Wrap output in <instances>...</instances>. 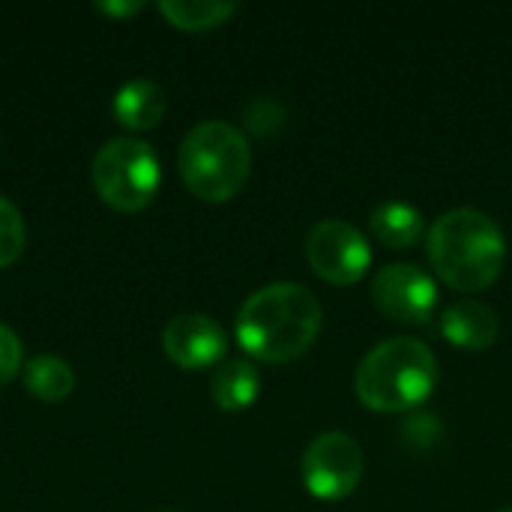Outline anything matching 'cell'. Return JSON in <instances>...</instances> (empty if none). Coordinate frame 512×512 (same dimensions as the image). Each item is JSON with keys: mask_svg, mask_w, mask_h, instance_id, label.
<instances>
[{"mask_svg": "<svg viewBox=\"0 0 512 512\" xmlns=\"http://www.w3.org/2000/svg\"><path fill=\"white\" fill-rule=\"evenodd\" d=\"M324 324L321 300L300 282H270L246 297L237 312V342L261 363H291L303 357Z\"/></svg>", "mask_w": 512, "mask_h": 512, "instance_id": "1", "label": "cell"}, {"mask_svg": "<svg viewBox=\"0 0 512 512\" xmlns=\"http://www.w3.org/2000/svg\"><path fill=\"white\" fill-rule=\"evenodd\" d=\"M426 255L441 282L465 294H480L504 273L507 240L489 213L453 207L426 231Z\"/></svg>", "mask_w": 512, "mask_h": 512, "instance_id": "2", "label": "cell"}, {"mask_svg": "<svg viewBox=\"0 0 512 512\" xmlns=\"http://www.w3.org/2000/svg\"><path fill=\"white\" fill-rule=\"evenodd\" d=\"M438 387L435 351L414 336H393L369 348L357 366V399L378 414L420 408Z\"/></svg>", "mask_w": 512, "mask_h": 512, "instance_id": "3", "label": "cell"}, {"mask_svg": "<svg viewBox=\"0 0 512 512\" xmlns=\"http://www.w3.org/2000/svg\"><path fill=\"white\" fill-rule=\"evenodd\" d=\"M180 177L204 201H231L249 180L252 147L249 138L225 120L195 123L180 144Z\"/></svg>", "mask_w": 512, "mask_h": 512, "instance_id": "4", "label": "cell"}, {"mask_svg": "<svg viewBox=\"0 0 512 512\" xmlns=\"http://www.w3.org/2000/svg\"><path fill=\"white\" fill-rule=\"evenodd\" d=\"M93 186L105 204L123 213L147 207L159 189L162 171L156 150L141 138H108L93 156Z\"/></svg>", "mask_w": 512, "mask_h": 512, "instance_id": "5", "label": "cell"}, {"mask_svg": "<svg viewBox=\"0 0 512 512\" xmlns=\"http://www.w3.org/2000/svg\"><path fill=\"white\" fill-rule=\"evenodd\" d=\"M366 474V456L357 438L348 432H321L312 438L300 459V477L312 498L318 501H342L357 492Z\"/></svg>", "mask_w": 512, "mask_h": 512, "instance_id": "6", "label": "cell"}, {"mask_svg": "<svg viewBox=\"0 0 512 512\" xmlns=\"http://www.w3.org/2000/svg\"><path fill=\"white\" fill-rule=\"evenodd\" d=\"M306 261L330 285H354L369 273L372 246L366 234L345 219H321L306 234Z\"/></svg>", "mask_w": 512, "mask_h": 512, "instance_id": "7", "label": "cell"}, {"mask_svg": "<svg viewBox=\"0 0 512 512\" xmlns=\"http://www.w3.org/2000/svg\"><path fill=\"white\" fill-rule=\"evenodd\" d=\"M369 297L375 309L396 324H429L438 312V282L408 261L381 267L369 285Z\"/></svg>", "mask_w": 512, "mask_h": 512, "instance_id": "8", "label": "cell"}, {"mask_svg": "<svg viewBox=\"0 0 512 512\" xmlns=\"http://www.w3.org/2000/svg\"><path fill=\"white\" fill-rule=\"evenodd\" d=\"M162 348L180 369H207L228 351V336L219 321L204 312H180L162 330Z\"/></svg>", "mask_w": 512, "mask_h": 512, "instance_id": "9", "label": "cell"}, {"mask_svg": "<svg viewBox=\"0 0 512 512\" xmlns=\"http://www.w3.org/2000/svg\"><path fill=\"white\" fill-rule=\"evenodd\" d=\"M441 336L465 351H486L501 336V318L492 306L480 300H462L441 312Z\"/></svg>", "mask_w": 512, "mask_h": 512, "instance_id": "10", "label": "cell"}, {"mask_svg": "<svg viewBox=\"0 0 512 512\" xmlns=\"http://www.w3.org/2000/svg\"><path fill=\"white\" fill-rule=\"evenodd\" d=\"M111 108H114V117L129 129H153L165 117L168 99H165V90L156 81L132 78L114 93Z\"/></svg>", "mask_w": 512, "mask_h": 512, "instance_id": "11", "label": "cell"}, {"mask_svg": "<svg viewBox=\"0 0 512 512\" xmlns=\"http://www.w3.org/2000/svg\"><path fill=\"white\" fill-rule=\"evenodd\" d=\"M369 228L375 240L393 249H411L426 237L423 213L408 201H381L369 216Z\"/></svg>", "mask_w": 512, "mask_h": 512, "instance_id": "12", "label": "cell"}, {"mask_svg": "<svg viewBox=\"0 0 512 512\" xmlns=\"http://www.w3.org/2000/svg\"><path fill=\"white\" fill-rule=\"evenodd\" d=\"M261 390V378L252 360H228L216 369L213 384H210V396L216 402V408L222 411H246L252 408V402L258 399Z\"/></svg>", "mask_w": 512, "mask_h": 512, "instance_id": "13", "label": "cell"}, {"mask_svg": "<svg viewBox=\"0 0 512 512\" xmlns=\"http://www.w3.org/2000/svg\"><path fill=\"white\" fill-rule=\"evenodd\" d=\"M24 387L42 402H60L72 393L75 372L57 354H36L24 363Z\"/></svg>", "mask_w": 512, "mask_h": 512, "instance_id": "14", "label": "cell"}, {"mask_svg": "<svg viewBox=\"0 0 512 512\" xmlns=\"http://www.w3.org/2000/svg\"><path fill=\"white\" fill-rule=\"evenodd\" d=\"M159 12L177 27V30H213L225 24L234 12V0H162Z\"/></svg>", "mask_w": 512, "mask_h": 512, "instance_id": "15", "label": "cell"}, {"mask_svg": "<svg viewBox=\"0 0 512 512\" xmlns=\"http://www.w3.org/2000/svg\"><path fill=\"white\" fill-rule=\"evenodd\" d=\"M24 240H27V231H24V216L21 210L0 195V270L15 264V258L24 252Z\"/></svg>", "mask_w": 512, "mask_h": 512, "instance_id": "16", "label": "cell"}, {"mask_svg": "<svg viewBox=\"0 0 512 512\" xmlns=\"http://www.w3.org/2000/svg\"><path fill=\"white\" fill-rule=\"evenodd\" d=\"M24 360V345L15 336V330H9L6 324H0V384H6Z\"/></svg>", "mask_w": 512, "mask_h": 512, "instance_id": "17", "label": "cell"}, {"mask_svg": "<svg viewBox=\"0 0 512 512\" xmlns=\"http://www.w3.org/2000/svg\"><path fill=\"white\" fill-rule=\"evenodd\" d=\"M96 9L99 12H108V15H132V12H138V9H144V3L141 0H129V3H114V0H105V3H96Z\"/></svg>", "mask_w": 512, "mask_h": 512, "instance_id": "18", "label": "cell"}, {"mask_svg": "<svg viewBox=\"0 0 512 512\" xmlns=\"http://www.w3.org/2000/svg\"><path fill=\"white\" fill-rule=\"evenodd\" d=\"M495 512H512V507H501V510H495Z\"/></svg>", "mask_w": 512, "mask_h": 512, "instance_id": "19", "label": "cell"}, {"mask_svg": "<svg viewBox=\"0 0 512 512\" xmlns=\"http://www.w3.org/2000/svg\"><path fill=\"white\" fill-rule=\"evenodd\" d=\"M156 512H177V510H156Z\"/></svg>", "mask_w": 512, "mask_h": 512, "instance_id": "20", "label": "cell"}]
</instances>
